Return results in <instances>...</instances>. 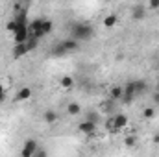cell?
Here are the masks:
<instances>
[{"label": "cell", "instance_id": "cell-9", "mask_svg": "<svg viewBox=\"0 0 159 157\" xmlns=\"http://www.w3.org/2000/svg\"><path fill=\"white\" fill-rule=\"evenodd\" d=\"M102 24H104V28H115L117 24H119V17L115 15V13H109V15H106L104 17V20H102Z\"/></svg>", "mask_w": 159, "mask_h": 157}, {"label": "cell", "instance_id": "cell-21", "mask_svg": "<svg viewBox=\"0 0 159 157\" xmlns=\"http://www.w3.org/2000/svg\"><path fill=\"white\" fill-rule=\"evenodd\" d=\"M148 9H159V0H148Z\"/></svg>", "mask_w": 159, "mask_h": 157}, {"label": "cell", "instance_id": "cell-1", "mask_svg": "<svg viewBox=\"0 0 159 157\" xmlns=\"http://www.w3.org/2000/svg\"><path fill=\"white\" fill-rule=\"evenodd\" d=\"M93 34H94V30L87 22H76L70 28V37L76 39V41H91Z\"/></svg>", "mask_w": 159, "mask_h": 157}, {"label": "cell", "instance_id": "cell-15", "mask_svg": "<svg viewBox=\"0 0 159 157\" xmlns=\"http://www.w3.org/2000/svg\"><path fill=\"white\" fill-rule=\"evenodd\" d=\"M43 118H44V122H46V124H56V122H57V113H56V111H52V109H48V111H44Z\"/></svg>", "mask_w": 159, "mask_h": 157}, {"label": "cell", "instance_id": "cell-17", "mask_svg": "<svg viewBox=\"0 0 159 157\" xmlns=\"http://www.w3.org/2000/svg\"><path fill=\"white\" fill-rule=\"evenodd\" d=\"M143 117L146 118V120H152V118L156 117V111H154V107H144V109H143Z\"/></svg>", "mask_w": 159, "mask_h": 157}, {"label": "cell", "instance_id": "cell-5", "mask_svg": "<svg viewBox=\"0 0 159 157\" xmlns=\"http://www.w3.org/2000/svg\"><path fill=\"white\" fill-rule=\"evenodd\" d=\"M37 152V141L35 139H26L24 141V148L20 150V155L22 157H34Z\"/></svg>", "mask_w": 159, "mask_h": 157}, {"label": "cell", "instance_id": "cell-10", "mask_svg": "<svg viewBox=\"0 0 159 157\" xmlns=\"http://www.w3.org/2000/svg\"><path fill=\"white\" fill-rule=\"evenodd\" d=\"M144 17H146V7L135 6V7L131 9V19H133V20H143Z\"/></svg>", "mask_w": 159, "mask_h": 157}, {"label": "cell", "instance_id": "cell-23", "mask_svg": "<svg viewBox=\"0 0 159 157\" xmlns=\"http://www.w3.org/2000/svg\"><path fill=\"white\" fill-rule=\"evenodd\" d=\"M154 142H156V144H159V135H156V137H154Z\"/></svg>", "mask_w": 159, "mask_h": 157}, {"label": "cell", "instance_id": "cell-7", "mask_svg": "<svg viewBox=\"0 0 159 157\" xmlns=\"http://www.w3.org/2000/svg\"><path fill=\"white\" fill-rule=\"evenodd\" d=\"M32 96H34V91H32L30 87H22V89L17 91V94H15V102H28Z\"/></svg>", "mask_w": 159, "mask_h": 157}, {"label": "cell", "instance_id": "cell-3", "mask_svg": "<svg viewBox=\"0 0 159 157\" xmlns=\"http://www.w3.org/2000/svg\"><path fill=\"white\" fill-rule=\"evenodd\" d=\"M78 129H80V133H83V135H94L96 133V120H93V118L81 120L78 124Z\"/></svg>", "mask_w": 159, "mask_h": 157}, {"label": "cell", "instance_id": "cell-19", "mask_svg": "<svg viewBox=\"0 0 159 157\" xmlns=\"http://www.w3.org/2000/svg\"><path fill=\"white\" fill-rule=\"evenodd\" d=\"M15 28H17V20H15V19H11V20H7V24H6V32H9V34H13V32H15Z\"/></svg>", "mask_w": 159, "mask_h": 157}, {"label": "cell", "instance_id": "cell-20", "mask_svg": "<svg viewBox=\"0 0 159 157\" xmlns=\"http://www.w3.org/2000/svg\"><path fill=\"white\" fill-rule=\"evenodd\" d=\"M106 128H107V131H111V133H119L117 128H115V124H113V117L106 120Z\"/></svg>", "mask_w": 159, "mask_h": 157}, {"label": "cell", "instance_id": "cell-12", "mask_svg": "<svg viewBox=\"0 0 159 157\" xmlns=\"http://www.w3.org/2000/svg\"><path fill=\"white\" fill-rule=\"evenodd\" d=\"M59 87L65 89V91L72 89V87H74V78H72V76H61V79H59Z\"/></svg>", "mask_w": 159, "mask_h": 157}, {"label": "cell", "instance_id": "cell-14", "mask_svg": "<svg viewBox=\"0 0 159 157\" xmlns=\"http://www.w3.org/2000/svg\"><path fill=\"white\" fill-rule=\"evenodd\" d=\"M133 87H135V92H137V96L144 94V92H146V89H148L146 81H143V79H139V81H133Z\"/></svg>", "mask_w": 159, "mask_h": 157}, {"label": "cell", "instance_id": "cell-4", "mask_svg": "<svg viewBox=\"0 0 159 157\" xmlns=\"http://www.w3.org/2000/svg\"><path fill=\"white\" fill-rule=\"evenodd\" d=\"M133 98H137V92H135V87H133V81H128L124 85V91H122V102L124 104H131Z\"/></svg>", "mask_w": 159, "mask_h": 157}, {"label": "cell", "instance_id": "cell-18", "mask_svg": "<svg viewBox=\"0 0 159 157\" xmlns=\"http://www.w3.org/2000/svg\"><path fill=\"white\" fill-rule=\"evenodd\" d=\"M124 144H126L128 148H133V146L137 144V137H135V135H129V137H126V139H124Z\"/></svg>", "mask_w": 159, "mask_h": 157}, {"label": "cell", "instance_id": "cell-22", "mask_svg": "<svg viewBox=\"0 0 159 157\" xmlns=\"http://www.w3.org/2000/svg\"><path fill=\"white\" fill-rule=\"evenodd\" d=\"M6 100V87H4V83L0 81V104Z\"/></svg>", "mask_w": 159, "mask_h": 157}, {"label": "cell", "instance_id": "cell-11", "mask_svg": "<svg viewBox=\"0 0 159 157\" xmlns=\"http://www.w3.org/2000/svg\"><path fill=\"white\" fill-rule=\"evenodd\" d=\"M80 113H81V105H80L78 102L67 104V115H69V117H78Z\"/></svg>", "mask_w": 159, "mask_h": 157}, {"label": "cell", "instance_id": "cell-2", "mask_svg": "<svg viewBox=\"0 0 159 157\" xmlns=\"http://www.w3.org/2000/svg\"><path fill=\"white\" fill-rule=\"evenodd\" d=\"M43 17H37L34 20H30V37H35V39H43L44 37V32H43Z\"/></svg>", "mask_w": 159, "mask_h": 157}, {"label": "cell", "instance_id": "cell-6", "mask_svg": "<svg viewBox=\"0 0 159 157\" xmlns=\"http://www.w3.org/2000/svg\"><path fill=\"white\" fill-rule=\"evenodd\" d=\"M28 52H30L28 43H15V44H13V50H11L13 59H20V57H24Z\"/></svg>", "mask_w": 159, "mask_h": 157}, {"label": "cell", "instance_id": "cell-16", "mask_svg": "<svg viewBox=\"0 0 159 157\" xmlns=\"http://www.w3.org/2000/svg\"><path fill=\"white\" fill-rule=\"evenodd\" d=\"M52 30H54V22H52L50 19H44V20H43V32H44V35L52 34Z\"/></svg>", "mask_w": 159, "mask_h": 157}, {"label": "cell", "instance_id": "cell-8", "mask_svg": "<svg viewBox=\"0 0 159 157\" xmlns=\"http://www.w3.org/2000/svg\"><path fill=\"white\" fill-rule=\"evenodd\" d=\"M113 124H115L117 131H122L124 128H128V117H126L124 113H117V115L113 117Z\"/></svg>", "mask_w": 159, "mask_h": 157}, {"label": "cell", "instance_id": "cell-13", "mask_svg": "<svg viewBox=\"0 0 159 157\" xmlns=\"http://www.w3.org/2000/svg\"><path fill=\"white\" fill-rule=\"evenodd\" d=\"M122 91H124V87H120V85L113 87V89L109 91V100H111V102H115V100H120V98H122Z\"/></svg>", "mask_w": 159, "mask_h": 157}, {"label": "cell", "instance_id": "cell-24", "mask_svg": "<svg viewBox=\"0 0 159 157\" xmlns=\"http://www.w3.org/2000/svg\"><path fill=\"white\" fill-rule=\"evenodd\" d=\"M156 102H157V104H159V94H157V96H156Z\"/></svg>", "mask_w": 159, "mask_h": 157}]
</instances>
